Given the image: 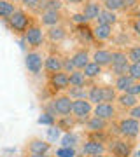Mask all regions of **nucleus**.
Masks as SVG:
<instances>
[{"instance_id":"nucleus-13","label":"nucleus","mask_w":140,"mask_h":157,"mask_svg":"<svg viewBox=\"0 0 140 157\" xmlns=\"http://www.w3.org/2000/svg\"><path fill=\"white\" fill-rule=\"evenodd\" d=\"M70 61L74 63L75 70H82V68L91 61L90 49H88V47H79L77 51H74V54L70 56Z\"/></svg>"},{"instance_id":"nucleus-41","label":"nucleus","mask_w":140,"mask_h":157,"mask_svg":"<svg viewBox=\"0 0 140 157\" xmlns=\"http://www.w3.org/2000/svg\"><path fill=\"white\" fill-rule=\"evenodd\" d=\"M128 94H131V96H137L138 98L140 96V82H133V84L128 87V91H126Z\"/></svg>"},{"instance_id":"nucleus-29","label":"nucleus","mask_w":140,"mask_h":157,"mask_svg":"<svg viewBox=\"0 0 140 157\" xmlns=\"http://www.w3.org/2000/svg\"><path fill=\"white\" fill-rule=\"evenodd\" d=\"M14 11H16V6L11 0H0V19H9L14 14Z\"/></svg>"},{"instance_id":"nucleus-46","label":"nucleus","mask_w":140,"mask_h":157,"mask_svg":"<svg viewBox=\"0 0 140 157\" xmlns=\"http://www.w3.org/2000/svg\"><path fill=\"white\" fill-rule=\"evenodd\" d=\"M30 157H47L46 154H30Z\"/></svg>"},{"instance_id":"nucleus-50","label":"nucleus","mask_w":140,"mask_h":157,"mask_svg":"<svg viewBox=\"0 0 140 157\" xmlns=\"http://www.w3.org/2000/svg\"><path fill=\"white\" fill-rule=\"evenodd\" d=\"M60 2H65V0H60Z\"/></svg>"},{"instance_id":"nucleus-45","label":"nucleus","mask_w":140,"mask_h":157,"mask_svg":"<svg viewBox=\"0 0 140 157\" xmlns=\"http://www.w3.org/2000/svg\"><path fill=\"white\" fill-rule=\"evenodd\" d=\"M65 2H68V4H79V6H82L86 0H65Z\"/></svg>"},{"instance_id":"nucleus-44","label":"nucleus","mask_w":140,"mask_h":157,"mask_svg":"<svg viewBox=\"0 0 140 157\" xmlns=\"http://www.w3.org/2000/svg\"><path fill=\"white\" fill-rule=\"evenodd\" d=\"M130 16L131 17H140V7H137L133 12H130Z\"/></svg>"},{"instance_id":"nucleus-5","label":"nucleus","mask_w":140,"mask_h":157,"mask_svg":"<svg viewBox=\"0 0 140 157\" xmlns=\"http://www.w3.org/2000/svg\"><path fill=\"white\" fill-rule=\"evenodd\" d=\"M91 115H95L105 122H112V121H118V108L114 103H98L93 107Z\"/></svg>"},{"instance_id":"nucleus-48","label":"nucleus","mask_w":140,"mask_h":157,"mask_svg":"<svg viewBox=\"0 0 140 157\" xmlns=\"http://www.w3.org/2000/svg\"><path fill=\"white\" fill-rule=\"evenodd\" d=\"M96 2H100V4H103V2H105V0H96Z\"/></svg>"},{"instance_id":"nucleus-37","label":"nucleus","mask_w":140,"mask_h":157,"mask_svg":"<svg viewBox=\"0 0 140 157\" xmlns=\"http://www.w3.org/2000/svg\"><path fill=\"white\" fill-rule=\"evenodd\" d=\"M138 6H140L138 0H123V11H121V12H126V14H130V12H133Z\"/></svg>"},{"instance_id":"nucleus-36","label":"nucleus","mask_w":140,"mask_h":157,"mask_svg":"<svg viewBox=\"0 0 140 157\" xmlns=\"http://www.w3.org/2000/svg\"><path fill=\"white\" fill-rule=\"evenodd\" d=\"M128 75L133 78L135 82H140V63H130Z\"/></svg>"},{"instance_id":"nucleus-6","label":"nucleus","mask_w":140,"mask_h":157,"mask_svg":"<svg viewBox=\"0 0 140 157\" xmlns=\"http://www.w3.org/2000/svg\"><path fill=\"white\" fill-rule=\"evenodd\" d=\"M51 107H53L54 115L65 117V115H70V112H72V100H70L67 94H58V96L53 98Z\"/></svg>"},{"instance_id":"nucleus-38","label":"nucleus","mask_w":140,"mask_h":157,"mask_svg":"<svg viewBox=\"0 0 140 157\" xmlns=\"http://www.w3.org/2000/svg\"><path fill=\"white\" fill-rule=\"evenodd\" d=\"M21 2L25 4V7L32 9V11L40 12V6H42V0H21Z\"/></svg>"},{"instance_id":"nucleus-40","label":"nucleus","mask_w":140,"mask_h":157,"mask_svg":"<svg viewBox=\"0 0 140 157\" xmlns=\"http://www.w3.org/2000/svg\"><path fill=\"white\" fill-rule=\"evenodd\" d=\"M74 70H75V67H74V63L70 61V58L63 56V72L65 73H72Z\"/></svg>"},{"instance_id":"nucleus-39","label":"nucleus","mask_w":140,"mask_h":157,"mask_svg":"<svg viewBox=\"0 0 140 157\" xmlns=\"http://www.w3.org/2000/svg\"><path fill=\"white\" fill-rule=\"evenodd\" d=\"M128 117L135 119V121H140V103H137L133 108L128 110Z\"/></svg>"},{"instance_id":"nucleus-47","label":"nucleus","mask_w":140,"mask_h":157,"mask_svg":"<svg viewBox=\"0 0 140 157\" xmlns=\"http://www.w3.org/2000/svg\"><path fill=\"white\" fill-rule=\"evenodd\" d=\"M91 157H107L105 154H102V155H91Z\"/></svg>"},{"instance_id":"nucleus-49","label":"nucleus","mask_w":140,"mask_h":157,"mask_svg":"<svg viewBox=\"0 0 140 157\" xmlns=\"http://www.w3.org/2000/svg\"><path fill=\"white\" fill-rule=\"evenodd\" d=\"M11 2H21V0H11Z\"/></svg>"},{"instance_id":"nucleus-33","label":"nucleus","mask_w":140,"mask_h":157,"mask_svg":"<svg viewBox=\"0 0 140 157\" xmlns=\"http://www.w3.org/2000/svg\"><path fill=\"white\" fill-rule=\"evenodd\" d=\"M128 68H130V63L126 65H110L109 70L114 77H123V75H128Z\"/></svg>"},{"instance_id":"nucleus-19","label":"nucleus","mask_w":140,"mask_h":157,"mask_svg":"<svg viewBox=\"0 0 140 157\" xmlns=\"http://www.w3.org/2000/svg\"><path fill=\"white\" fill-rule=\"evenodd\" d=\"M93 80H88L84 77L82 70H74L72 73H68V84L70 87H88Z\"/></svg>"},{"instance_id":"nucleus-31","label":"nucleus","mask_w":140,"mask_h":157,"mask_svg":"<svg viewBox=\"0 0 140 157\" xmlns=\"http://www.w3.org/2000/svg\"><path fill=\"white\" fill-rule=\"evenodd\" d=\"M102 7L103 9H107V11L110 12H121L123 11V0H105L103 4H102Z\"/></svg>"},{"instance_id":"nucleus-51","label":"nucleus","mask_w":140,"mask_h":157,"mask_svg":"<svg viewBox=\"0 0 140 157\" xmlns=\"http://www.w3.org/2000/svg\"><path fill=\"white\" fill-rule=\"evenodd\" d=\"M110 157H116V155H110Z\"/></svg>"},{"instance_id":"nucleus-10","label":"nucleus","mask_w":140,"mask_h":157,"mask_svg":"<svg viewBox=\"0 0 140 157\" xmlns=\"http://www.w3.org/2000/svg\"><path fill=\"white\" fill-rule=\"evenodd\" d=\"M105 145L100 143V141H95V140H86L81 147V155L84 157H91V155H102L105 154Z\"/></svg>"},{"instance_id":"nucleus-16","label":"nucleus","mask_w":140,"mask_h":157,"mask_svg":"<svg viewBox=\"0 0 140 157\" xmlns=\"http://www.w3.org/2000/svg\"><path fill=\"white\" fill-rule=\"evenodd\" d=\"M40 23L44 26H56L63 23V14L62 11H42L40 12Z\"/></svg>"},{"instance_id":"nucleus-24","label":"nucleus","mask_w":140,"mask_h":157,"mask_svg":"<svg viewBox=\"0 0 140 157\" xmlns=\"http://www.w3.org/2000/svg\"><path fill=\"white\" fill-rule=\"evenodd\" d=\"M110 65H126L128 61V54H126V49H121V47H114L110 49Z\"/></svg>"},{"instance_id":"nucleus-34","label":"nucleus","mask_w":140,"mask_h":157,"mask_svg":"<svg viewBox=\"0 0 140 157\" xmlns=\"http://www.w3.org/2000/svg\"><path fill=\"white\" fill-rule=\"evenodd\" d=\"M75 124H77V121H75L72 115H65V117H60V121H58V126H60L62 129H67V131H68V129H72Z\"/></svg>"},{"instance_id":"nucleus-1","label":"nucleus","mask_w":140,"mask_h":157,"mask_svg":"<svg viewBox=\"0 0 140 157\" xmlns=\"http://www.w3.org/2000/svg\"><path fill=\"white\" fill-rule=\"evenodd\" d=\"M105 150L116 157H130V154L133 152V140H126L123 136H110Z\"/></svg>"},{"instance_id":"nucleus-26","label":"nucleus","mask_w":140,"mask_h":157,"mask_svg":"<svg viewBox=\"0 0 140 157\" xmlns=\"http://www.w3.org/2000/svg\"><path fill=\"white\" fill-rule=\"evenodd\" d=\"M118 94L114 86H102V103H116Z\"/></svg>"},{"instance_id":"nucleus-15","label":"nucleus","mask_w":140,"mask_h":157,"mask_svg":"<svg viewBox=\"0 0 140 157\" xmlns=\"http://www.w3.org/2000/svg\"><path fill=\"white\" fill-rule=\"evenodd\" d=\"M137 103H140V100L137 98V96H131L128 94V93H119L118 98H116V105H118V112L121 110V112H128L130 108H133Z\"/></svg>"},{"instance_id":"nucleus-18","label":"nucleus","mask_w":140,"mask_h":157,"mask_svg":"<svg viewBox=\"0 0 140 157\" xmlns=\"http://www.w3.org/2000/svg\"><path fill=\"white\" fill-rule=\"evenodd\" d=\"M91 61L96 63L100 68H109L110 67V49H103V47H100V49H96L95 52H93V58H91Z\"/></svg>"},{"instance_id":"nucleus-42","label":"nucleus","mask_w":140,"mask_h":157,"mask_svg":"<svg viewBox=\"0 0 140 157\" xmlns=\"http://www.w3.org/2000/svg\"><path fill=\"white\" fill-rule=\"evenodd\" d=\"M72 21H74V23H77V25H86V23H88L86 19H84V16L81 14V12L74 14V16H72Z\"/></svg>"},{"instance_id":"nucleus-20","label":"nucleus","mask_w":140,"mask_h":157,"mask_svg":"<svg viewBox=\"0 0 140 157\" xmlns=\"http://www.w3.org/2000/svg\"><path fill=\"white\" fill-rule=\"evenodd\" d=\"M84 124H86V128H88L90 133H103V131H109V124L110 122H105V121H102V119L91 115Z\"/></svg>"},{"instance_id":"nucleus-43","label":"nucleus","mask_w":140,"mask_h":157,"mask_svg":"<svg viewBox=\"0 0 140 157\" xmlns=\"http://www.w3.org/2000/svg\"><path fill=\"white\" fill-rule=\"evenodd\" d=\"M58 155H63V157H74V150H68V148H62L58 152Z\"/></svg>"},{"instance_id":"nucleus-23","label":"nucleus","mask_w":140,"mask_h":157,"mask_svg":"<svg viewBox=\"0 0 140 157\" xmlns=\"http://www.w3.org/2000/svg\"><path fill=\"white\" fill-rule=\"evenodd\" d=\"M86 100L90 101L93 107L98 105V103H102V86L91 82L90 87H88V98H86Z\"/></svg>"},{"instance_id":"nucleus-17","label":"nucleus","mask_w":140,"mask_h":157,"mask_svg":"<svg viewBox=\"0 0 140 157\" xmlns=\"http://www.w3.org/2000/svg\"><path fill=\"white\" fill-rule=\"evenodd\" d=\"M44 35H46L47 40L58 44V42H63V40L67 39L68 32H67V28H65L63 25H56V26H49V28L44 32Z\"/></svg>"},{"instance_id":"nucleus-7","label":"nucleus","mask_w":140,"mask_h":157,"mask_svg":"<svg viewBox=\"0 0 140 157\" xmlns=\"http://www.w3.org/2000/svg\"><path fill=\"white\" fill-rule=\"evenodd\" d=\"M25 40H26V44L30 45V47H34V49H37V47H40V45L44 44L46 35H44L42 26H40L39 23H34V25L25 32Z\"/></svg>"},{"instance_id":"nucleus-25","label":"nucleus","mask_w":140,"mask_h":157,"mask_svg":"<svg viewBox=\"0 0 140 157\" xmlns=\"http://www.w3.org/2000/svg\"><path fill=\"white\" fill-rule=\"evenodd\" d=\"M75 32H77V37L81 39L82 44H91L93 42V35H91V28L88 26V23L86 25H77Z\"/></svg>"},{"instance_id":"nucleus-22","label":"nucleus","mask_w":140,"mask_h":157,"mask_svg":"<svg viewBox=\"0 0 140 157\" xmlns=\"http://www.w3.org/2000/svg\"><path fill=\"white\" fill-rule=\"evenodd\" d=\"M96 21H98V25H107V26H116L118 25V14L116 12H110L107 11V9H102L100 14H98V17H96Z\"/></svg>"},{"instance_id":"nucleus-27","label":"nucleus","mask_w":140,"mask_h":157,"mask_svg":"<svg viewBox=\"0 0 140 157\" xmlns=\"http://www.w3.org/2000/svg\"><path fill=\"white\" fill-rule=\"evenodd\" d=\"M135 80L130 75H123V77H116V82H114V89L118 91V93H126L128 87L133 84Z\"/></svg>"},{"instance_id":"nucleus-32","label":"nucleus","mask_w":140,"mask_h":157,"mask_svg":"<svg viewBox=\"0 0 140 157\" xmlns=\"http://www.w3.org/2000/svg\"><path fill=\"white\" fill-rule=\"evenodd\" d=\"M130 63H140V45H130L126 49Z\"/></svg>"},{"instance_id":"nucleus-21","label":"nucleus","mask_w":140,"mask_h":157,"mask_svg":"<svg viewBox=\"0 0 140 157\" xmlns=\"http://www.w3.org/2000/svg\"><path fill=\"white\" fill-rule=\"evenodd\" d=\"M51 148L49 141L42 140V138H32L28 143V152L30 154H47Z\"/></svg>"},{"instance_id":"nucleus-52","label":"nucleus","mask_w":140,"mask_h":157,"mask_svg":"<svg viewBox=\"0 0 140 157\" xmlns=\"http://www.w3.org/2000/svg\"><path fill=\"white\" fill-rule=\"evenodd\" d=\"M138 100H140V96H138Z\"/></svg>"},{"instance_id":"nucleus-30","label":"nucleus","mask_w":140,"mask_h":157,"mask_svg":"<svg viewBox=\"0 0 140 157\" xmlns=\"http://www.w3.org/2000/svg\"><path fill=\"white\" fill-rule=\"evenodd\" d=\"M88 87H68L67 96L70 100H86L88 98Z\"/></svg>"},{"instance_id":"nucleus-28","label":"nucleus","mask_w":140,"mask_h":157,"mask_svg":"<svg viewBox=\"0 0 140 157\" xmlns=\"http://www.w3.org/2000/svg\"><path fill=\"white\" fill-rule=\"evenodd\" d=\"M82 73H84V77L88 78V80H95L96 77H100V73H102V68L96 65V63L90 61L86 67L82 68Z\"/></svg>"},{"instance_id":"nucleus-11","label":"nucleus","mask_w":140,"mask_h":157,"mask_svg":"<svg viewBox=\"0 0 140 157\" xmlns=\"http://www.w3.org/2000/svg\"><path fill=\"white\" fill-rule=\"evenodd\" d=\"M91 35H93V42H107V40H110L114 37V28L96 23L91 28Z\"/></svg>"},{"instance_id":"nucleus-9","label":"nucleus","mask_w":140,"mask_h":157,"mask_svg":"<svg viewBox=\"0 0 140 157\" xmlns=\"http://www.w3.org/2000/svg\"><path fill=\"white\" fill-rule=\"evenodd\" d=\"M49 87L53 91H67L70 87L68 84V73L65 72H56V73H51L49 75Z\"/></svg>"},{"instance_id":"nucleus-12","label":"nucleus","mask_w":140,"mask_h":157,"mask_svg":"<svg viewBox=\"0 0 140 157\" xmlns=\"http://www.w3.org/2000/svg\"><path fill=\"white\" fill-rule=\"evenodd\" d=\"M102 9H103V7H102L100 2H96V0H86L82 4V12H81V14L84 16L86 21L90 23V21H93V19L98 17Z\"/></svg>"},{"instance_id":"nucleus-3","label":"nucleus","mask_w":140,"mask_h":157,"mask_svg":"<svg viewBox=\"0 0 140 157\" xmlns=\"http://www.w3.org/2000/svg\"><path fill=\"white\" fill-rule=\"evenodd\" d=\"M118 124V133L126 140H135L140 133V121H135L131 117H123L116 121Z\"/></svg>"},{"instance_id":"nucleus-35","label":"nucleus","mask_w":140,"mask_h":157,"mask_svg":"<svg viewBox=\"0 0 140 157\" xmlns=\"http://www.w3.org/2000/svg\"><path fill=\"white\" fill-rule=\"evenodd\" d=\"M130 28H131V35H133L137 40H140V17L130 16Z\"/></svg>"},{"instance_id":"nucleus-2","label":"nucleus","mask_w":140,"mask_h":157,"mask_svg":"<svg viewBox=\"0 0 140 157\" xmlns=\"http://www.w3.org/2000/svg\"><path fill=\"white\" fill-rule=\"evenodd\" d=\"M7 21H9L11 30L14 32V33H18V35H21V33L25 35V32H26V30L34 25L32 16H30L26 11H23V9H16V11H14V14H12Z\"/></svg>"},{"instance_id":"nucleus-4","label":"nucleus","mask_w":140,"mask_h":157,"mask_svg":"<svg viewBox=\"0 0 140 157\" xmlns=\"http://www.w3.org/2000/svg\"><path fill=\"white\" fill-rule=\"evenodd\" d=\"M93 113V105L88 100H72V115L77 124H84Z\"/></svg>"},{"instance_id":"nucleus-14","label":"nucleus","mask_w":140,"mask_h":157,"mask_svg":"<svg viewBox=\"0 0 140 157\" xmlns=\"http://www.w3.org/2000/svg\"><path fill=\"white\" fill-rule=\"evenodd\" d=\"M44 70L47 72V75L56 72H63V56L51 52L49 56L44 59Z\"/></svg>"},{"instance_id":"nucleus-53","label":"nucleus","mask_w":140,"mask_h":157,"mask_svg":"<svg viewBox=\"0 0 140 157\" xmlns=\"http://www.w3.org/2000/svg\"><path fill=\"white\" fill-rule=\"evenodd\" d=\"M138 2H140V0H138Z\"/></svg>"},{"instance_id":"nucleus-8","label":"nucleus","mask_w":140,"mask_h":157,"mask_svg":"<svg viewBox=\"0 0 140 157\" xmlns=\"http://www.w3.org/2000/svg\"><path fill=\"white\" fill-rule=\"evenodd\" d=\"M25 65H26L28 72H32V73L37 75V73H40V72H42V68H44V58H42L40 52L32 51V52H28V54H26Z\"/></svg>"}]
</instances>
